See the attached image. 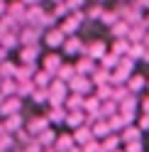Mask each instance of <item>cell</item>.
<instances>
[{
  "instance_id": "obj_1",
  "label": "cell",
  "mask_w": 149,
  "mask_h": 152,
  "mask_svg": "<svg viewBox=\"0 0 149 152\" xmlns=\"http://www.w3.org/2000/svg\"><path fill=\"white\" fill-rule=\"evenodd\" d=\"M39 39H42V30L34 27V25H27V27H22V30L17 32L20 47H34V44H39Z\"/></svg>"
},
{
  "instance_id": "obj_2",
  "label": "cell",
  "mask_w": 149,
  "mask_h": 152,
  "mask_svg": "<svg viewBox=\"0 0 149 152\" xmlns=\"http://www.w3.org/2000/svg\"><path fill=\"white\" fill-rule=\"evenodd\" d=\"M66 88H69L71 93H78V96L86 98V96H90V93H93V83H90L88 76H78V74H76V76L66 83Z\"/></svg>"
},
{
  "instance_id": "obj_3",
  "label": "cell",
  "mask_w": 149,
  "mask_h": 152,
  "mask_svg": "<svg viewBox=\"0 0 149 152\" xmlns=\"http://www.w3.org/2000/svg\"><path fill=\"white\" fill-rule=\"evenodd\" d=\"M66 96H69V88H66V83L54 79V81L49 83V101H46V103H51V106H64Z\"/></svg>"
},
{
  "instance_id": "obj_4",
  "label": "cell",
  "mask_w": 149,
  "mask_h": 152,
  "mask_svg": "<svg viewBox=\"0 0 149 152\" xmlns=\"http://www.w3.org/2000/svg\"><path fill=\"white\" fill-rule=\"evenodd\" d=\"M83 39L78 34H71V37H66V39H64V44H61V52L66 54V56H76V54H81L83 56Z\"/></svg>"
},
{
  "instance_id": "obj_5",
  "label": "cell",
  "mask_w": 149,
  "mask_h": 152,
  "mask_svg": "<svg viewBox=\"0 0 149 152\" xmlns=\"http://www.w3.org/2000/svg\"><path fill=\"white\" fill-rule=\"evenodd\" d=\"M105 52H108V44L103 39H95V42L83 47V56H88V59H93V61H100L105 56Z\"/></svg>"
},
{
  "instance_id": "obj_6",
  "label": "cell",
  "mask_w": 149,
  "mask_h": 152,
  "mask_svg": "<svg viewBox=\"0 0 149 152\" xmlns=\"http://www.w3.org/2000/svg\"><path fill=\"white\" fill-rule=\"evenodd\" d=\"M42 39H44V44L54 52V49H61V44H64V39H66V37L61 34L59 27H51V30H44V32H42Z\"/></svg>"
},
{
  "instance_id": "obj_7",
  "label": "cell",
  "mask_w": 149,
  "mask_h": 152,
  "mask_svg": "<svg viewBox=\"0 0 149 152\" xmlns=\"http://www.w3.org/2000/svg\"><path fill=\"white\" fill-rule=\"evenodd\" d=\"M15 113H22V98L10 96V98H5V101H3V106H0V118L15 115Z\"/></svg>"
},
{
  "instance_id": "obj_8",
  "label": "cell",
  "mask_w": 149,
  "mask_h": 152,
  "mask_svg": "<svg viewBox=\"0 0 149 152\" xmlns=\"http://www.w3.org/2000/svg\"><path fill=\"white\" fill-rule=\"evenodd\" d=\"M3 128H5L7 135H15L17 130H22V128H25V115H22V113H15V115L3 118Z\"/></svg>"
},
{
  "instance_id": "obj_9",
  "label": "cell",
  "mask_w": 149,
  "mask_h": 152,
  "mask_svg": "<svg viewBox=\"0 0 149 152\" xmlns=\"http://www.w3.org/2000/svg\"><path fill=\"white\" fill-rule=\"evenodd\" d=\"M39 44L34 47H20L17 49V56H20V64H37V59H39Z\"/></svg>"
},
{
  "instance_id": "obj_10",
  "label": "cell",
  "mask_w": 149,
  "mask_h": 152,
  "mask_svg": "<svg viewBox=\"0 0 149 152\" xmlns=\"http://www.w3.org/2000/svg\"><path fill=\"white\" fill-rule=\"evenodd\" d=\"M61 64H64V59H61L59 52H46L44 59H42V69L49 71V74H56V69H59Z\"/></svg>"
},
{
  "instance_id": "obj_11",
  "label": "cell",
  "mask_w": 149,
  "mask_h": 152,
  "mask_svg": "<svg viewBox=\"0 0 149 152\" xmlns=\"http://www.w3.org/2000/svg\"><path fill=\"white\" fill-rule=\"evenodd\" d=\"M46 128H51V125H49V120H46L44 115H37V118H30V120H27V125H25V130L30 132L32 137H37V135H39L42 130H46Z\"/></svg>"
},
{
  "instance_id": "obj_12",
  "label": "cell",
  "mask_w": 149,
  "mask_h": 152,
  "mask_svg": "<svg viewBox=\"0 0 149 152\" xmlns=\"http://www.w3.org/2000/svg\"><path fill=\"white\" fill-rule=\"evenodd\" d=\"M71 147H76L71 132H56V140H54V152H71Z\"/></svg>"
},
{
  "instance_id": "obj_13",
  "label": "cell",
  "mask_w": 149,
  "mask_h": 152,
  "mask_svg": "<svg viewBox=\"0 0 149 152\" xmlns=\"http://www.w3.org/2000/svg\"><path fill=\"white\" fill-rule=\"evenodd\" d=\"M90 135H93V140H105L108 135H113V132H110V128H108V120H103V118H100V120H95V123H90Z\"/></svg>"
},
{
  "instance_id": "obj_14",
  "label": "cell",
  "mask_w": 149,
  "mask_h": 152,
  "mask_svg": "<svg viewBox=\"0 0 149 152\" xmlns=\"http://www.w3.org/2000/svg\"><path fill=\"white\" fill-rule=\"evenodd\" d=\"M73 69H76V74H78V76H90L93 71L98 69V61L88 59V56H81V59L73 64Z\"/></svg>"
},
{
  "instance_id": "obj_15",
  "label": "cell",
  "mask_w": 149,
  "mask_h": 152,
  "mask_svg": "<svg viewBox=\"0 0 149 152\" xmlns=\"http://www.w3.org/2000/svg\"><path fill=\"white\" fill-rule=\"evenodd\" d=\"M37 71V64H17V69H15V76L12 79L20 83V81H32V76Z\"/></svg>"
},
{
  "instance_id": "obj_16",
  "label": "cell",
  "mask_w": 149,
  "mask_h": 152,
  "mask_svg": "<svg viewBox=\"0 0 149 152\" xmlns=\"http://www.w3.org/2000/svg\"><path fill=\"white\" fill-rule=\"evenodd\" d=\"M44 118L49 120V125H64V120H66V108L64 106H51Z\"/></svg>"
},
{
  "instance_id": "obj_17",
  "label": "cell",
  "mask_w": 149,
  "mask_h": 152,
  "mask_svg": "<svg viewBox=\"0 0 149 152\" xmlns=\"http://www.w3.org/2000/svg\"><path fill=\"white\" fill-rule=\"evenodd\" d=\"M125 86H127L129 93H142V91L147 88V79H144L142 74H132V76L125 81Z\"/></svg>"
},
{
  "instance_id": "obj_18",
  "label": "cell",
  "mask_w": 149,
  "mask_h": 152,
  "mask_svg": "<svg viewBox=\"0 0 149 152\" xmlns=\"http://www.w3.org/2000/svg\"><path fill=\"white\" fill-rule=\"evenodd\" d=\"M54 81V74H49V71H44V69H37L34 71V76H32V83L37 88H49V83Z\"/></svg>"
},
{
  "instance_id": "obj_19",
  "label": "cell",
  "mask_w": 149,
  "mask_h": 152,
  "mask_svg": "<svg viewBox=\"0 0 149 152\" xmlns=\"http://www.w3.org/2000/svg\"><path fill=\"white\" fill-rule=\"evenodd\" d=\"M37 140V145H39L42 150H46V147H54V140H56V132H54L51 128H46V130H42L39 135L34 137Z\"/></svg>"
},
{
  "instance_id": "obj_20",
  "label": "cell",
  "mask_w": 149,
  "mask_h": 152,
  "mask_svg": "<svg viewBox=\"0 0 149 152\" xmlns=\"http://www.w3.org/2000/svg\"><path fill=\"white\" fill-rule=\"evenodd\" d=\"M73 76H76V69H73V64H66V61H64V64L59 66V69H56L54 79H56V81H64V83H69V81L73 79Z\"/></svg>"
},
{
  "instance_id": "obj_21",
  "label": "cell",
  "mask_w": 149,
  "mask_h": 152,
  "mask_svg": "<svg viewBox=\"0 0 149 152\" xmlns=\"http://www.w3.org/2000/svg\"><path fill=\"white\" fill-rule=\"evenodd\" d=\"M71 137H73V142H76L78 147L93 140V135H90V128H88V125H81V128H76V130L71 132Z\"/></svg>"
},
{
  "instance_id": "obj_22",
  "label": "cell",
  "mask_w": 149,
  "mask_h": 152,
  "mask_svg": "<svg viewBox=\"0 0 149 152\" xmlns=\"http://www.w3.org/2000/svg\"><path fill=\"white\" fill-rule=\"evenodd\" d=\"M137 140H142V130H139L137 125H127L122 132H120V142H137Z\"/></svg>"
},
{
  "instance_id": "obj_23",
  "label": "cell",
  "mask_w": 149,
  "mask_h": 152,
  "mask_svg": "<svg viewBox=\"0 0 149 152\" xmlns=\"http://www.w3.org/2000/svg\"><path fill=\"white\" fill-rule=\"evenodd\" d=\"M64 125L71 128V130H76V128H81V125H86V115H83V110H78V113H66V120H64Z\"/></svg>"
},
{
  "instance_id": "obj_24",
  "label": "cell",
  "mask_w": 149,
  "mask_h": 152,
  "mask_svg": "<svg viewBox=\"0 0 149 152\" xmlns=\"http://www.w3.org/2000/svg\"><path fill=\"white\" fill-rule=\"evenodd\" d=\"M88 79H90L93 86H103V83H110V71H108V69H100V66H98V69L93 71Z\"/></svg>"
},
{
  "instance_id": "obj_25",
  "label": "cell",
  "mask_w": 149,
  "mask_h": 152,
  "mask_svg": "<svg viewBox=\"0 0 149 152\" xmlns=\"http://www.w3.org/2000/svg\"><path fill=\"white\" fill-rule=\"evenodd\" d=\"M127 32H129V25L125 20H117L113 27H110V34H113L115 39H127Z\"/></svg>"
},
{
  "instance_id": "obj_26",
  "label": "cell",
  "mask_w": 149,
  "mask_h": 152,
  "mask_svg": "<svg viewBox=\"0 0 149 152\" xmlns=\"http://www.w3.org/2000/svg\"><path fill=\"white\" fill-rule=\"evenodd\" d=\"M103 10H105V7L100 3H90L88 7H83V17H86V20H100Z\"/></svg>"
},
{
  "instance_id": "obj_27",
  "label": "cell",
  "mask_w": 149,
  "mask_h": 152,
  "mask_svg": "<svg viewBox=\"0 0 149 152\" xmlns=\"http://www.w3.org/2000/svg\"><path fill=\"white\" fill-rule=\"evenodd\" d=\"M0 47H3L5 52H10V49H20L17 34H15V32H5V34H3V39H0Z\"/></svg>"
},
{
  "instance_id": "obj_28",
  "label": "cell",
  "mask_w": 149,
  "mask_h": 152,
  "mask_svg": "<svg viewBox=\"0 0 149 152\" xmlns=\"http://www.w3.org/2000/svg\"><path fill=\"white\" fill-rule=\"evenodd\" d=\"M117 61H120V56H117V54H113V52L108 49V52H105V56L98 61V66H100V69H108V71H113L115 66H117Z\"/></svg>"
},
{
  "instance_id": "obj_29",
  "label": "cell",
  "mask_w": 149,
  "mask_h": 152,
  "mask_svg": "<svg viewBox=\"0 0 149 152\" xmlns=\"http://www.w3.org/2000/svg\"><path fill=\"white\" fill-rule=\"evenodd\" d=\"M15 69H17V64L7 56L5 61H0V79H12V76H15Z\"/></svg>"
},
{
  "instance_id": "obj_30",
  "label": "cell",
  "mask_w": 149,
  "mask_h": 152,
  "mask_svg": "<svg viewBox=\"0 0 149 152\" xmlns=\"http://www.w3.org/2000/svg\"><path fill=\"white\" fill-rule=\"evenodd\" d=\"M34 88H37V86H34L32 81H20V83H17V91H15V96L25 101V98H30V96H32V91H34Z\"/></svg>"
},
{
  "instance_id": "obj_31",
  "label": "cell",
  "mask_w": 149,
  "mask_h": 152,
  "mask_svg": "<svg viewBox=\"0 0 149 152\" xmlns=\"http://www.w3.org/2000/svg\"><path fill=\"white\" fill-rule=\"evenodd\" d=\"M129 96H135V93H129V91H127V86L122 83V86H113V96H110V101L122 103V101H127Z\"/></svg>"
},
{
  "instance_id": "obj_32",
  "label": "cell",
  "mask_w": 149,
  "mask_h": 152,
  "mask_svg": "<svg viewBox=\"0 0 149 152\" xmlns=\"http://www.w3.org/2000/svg\"><path fill=\"white\" fill-rule=\"evenodd\" d=\"M117 113V103L115 101H100V118L108 120L110 115H115Z\"/></svg>"
},
{
  "instance_id": "obj_33",
  "label": "cell",
  "mask_w": 149,
  "mask_h": 152,
  "mask_svg": "<svg viewBox=\"0 0 149 152\" xmlns=\"http://www.w3.org/2000/svg\"><path fill=\"white\" fill-rule=\"evenodd\" d=\"M93 96H95L98 101H110V96H113V86H110V83H103V86H93Z\"/></svg>"
},
{
  "instance_id": "obj_34",
  "label": "cell",
  "mask_w": 149,
  "mask_h": 152,
  "mask_svg": "<svg viewBox=\"0 0 149 152\" xmlns=\"http://www.w3.org/2000/svg\"><path fill=\"white\" fill-rule=\"evenodd\" d=\"M15 91H17V81L15 79H3V81H0V93H3L5 98L15 96Z\"/></svg>"
},
{
  "instance_id": "obj_35",
  "label": "cell",
  "mask_w": 149,
  "mask_h": 152,
  "mask_svg": "<svg viewBox=\"0 0 149 152\" xmlns=\"http://www.w3.org/2000/svg\"><path fill=\"white\" fill-rule=\"evenodd\" d=\"M12 137H15V145H17V147H25V145H30V142L34 140V137H32V135H30V132H27L25 128H22V130H17Z\"/></svg>"
},
{
  "instance_id": "obj_36",
  "label": "cell",
  "mask_w": 149,
  "mask_h": 152,
  "mask_svg": "<svg viewBox=\"0 0 149 152\" xmlns=\"http://www.w3.org/2000/svg\"><path fill=\"white\" fill-rule=\"evenodd\" d=\"M127 49H129V42H127V39H115L110 52L117 54V56H127Z\"/></svg>"
},
{
  "instance_id": "obj_37",
  "label": "cell",
  "mask_w": 149,
  "mask_h": 152,
  "mask_svg": "<svg viewBox=\"0 0 149 152\" xmlns=\"http://www.w3.org/2000/svg\"><path fill=\"white\" fill-rule=\"evenodd\" d=\"M17 145H15V137L12 135H7V132H5V135H0V152H12Z\"/></svg>"
},
{
  "instance_id": "obj_38",
  "label": "cell",
  "mask_w": 149,
  "mask_h": 152,
  "mask_svg": "<svg viewBox=\"0 0 149 152\" xmlns=\"http://www.w3.org/2000/svg\"><path fill=\"white\" fill-rule=\"evenodd\" d=\"M100 25H105L108 30L113 27L115 22H117V15H115V10H103V15H100V20H98Z\"/></svg>"
},
{
  "instance_id": "obj_39",
  "label": "cell",
  "mask_w": 149,
  "mask_h": 152,
  "mask_svg": "<svg viewBox=\"0 0 149 152\" xmlns=\"http://www.w3.org/2000/svg\"><path fill=\"white\" fill-rule=\"evenodd\" d=\"M30 98H32L34 103H39V106H42V103H46V101H49V88H34Z\"/></svg>"
},
{
  "instance_id": "obj_40",
  "label": "cell",
  "mask_w": 149,
  "mask_h": 152,
  "mask_svg": "<svg viewBox=\"0 0 149 152\" xmlns=\"http://www.w3.org/2000/svg\"><path fill=\"white\" fill-rule=\"evenodd\" d=\"M142 54H144V44H129V49H127V59H142Z\"/></svg>"
},
{
  "instance_id": "obj_41",
  "label": "cell",
  "mask_w": 149,
  "mask_h": 152,
  "mask_svg": "<svg viewBox=\"0 0 149 152\" xmlns=\"http://www.w3.org/2000/svg\"><path fill=\"white\" fill-rule=\"evenodd\" d=\"M51 15L56 17V20H61V17H69L71 10L66 7V3H56V5H54V10H51Z\"/></svg>"
},
{
  "instance_id": "obj_42",
  "label": "cell",
  "mask_w": 149,
  "mask_h": 152,
  "mask_svg": "<svg viewBox=\"0 0 149 152\" xmlns=\"http://www.w3.org/2000/svg\"><path fill=\"white\" fill-rule=\"evenodd\" d=\"M125 147H127L125 152H144V150H142V147H144V145H142V140H137V142H127Z\"/></svg>"
},
{
  "instance_id": "obj_43",
  "label": "cell",
  "mask_w": 149,
  "mask_h": 152,
  "mask_svg": "<svg viewBox=\"0 0 149 152\" xmlns=\"http://www.w3.org/2000/svg\"><path fill=\"white\" fill-rule=\"evenodd\" d=\"M139 130L142 132L149 130V113H142V118H139Z\"/></svg>"
},
{
  "instance_id": "obj_44",
  "label": "cell",
  "mask_w": 149,
  "mask_h": 152,
  "mask_svg": "<svg viewBox=\"0 0 149 152\" xmlns=\"http://www.w3.org/2000/svg\"><path fill=\"white\" fill-rule=\"evenodd\" d=\"M20 150H22V152H42V147L37 145V140H32L30 145H25V147H20Z\"/></svg>"
},
{
  "instance_id": "obj_45",
  "label": "cell",
  "mask_w": 149,
  "mask_h": 152,
  "mask_svg": "<svg viewBox=\"0 0 149 152\" xmlns=\"http://www.w3.org/2000/svg\"><path fill=\"white\" fill-rule=\"evenodd\" d=\"M142 113H149V96L142 101Z\"/></svg>"
},
{
  "instance_id": "obj_46",
  "label": "cell",
  "mask_w": 149,
  "mask_h": 152,
  "mask_svg": "<svg viewBox=\"0 0 149 152\" xmlns=\"http://www.w3.org/2000/svg\"><path fill=\"white\" fill-rule=\"evenodd\" d=\"M142 59L149 64V47H147V44H144V54H142Z\"/></svg>"
},
{
  "instance_id": "obj_47",
  "label": "cell",
  "mask_w": 149,
  "mask_h": 152,
  "mask_svg": "<svg viewBox=\"0 0 149 152\" xmlns=\"http://www.w3.org/2000/svg\"><path fill=\"white\" fill-rule=\"evenodd\" d=\"M5 59H7V52L3 49V47H0V61H5Z\"/></svg>"
},
{
  "instance_id": "obj_48",
  "label": "cell",
  "mask_w": 149,
  "mask_h": 152,
  "mask_svg": "<svg viewBox=\"0 0 149 152\" xmlns=\"http://www.w3.org/2000/svg\"><path fill=\"white\" fill-rule=\"evenodd\" d=\"M5 15V3H0V17Z\"/></svg>"
},
{
  "instance_id": "obj_49",
  "label": "cell",
  "mask_w": 149,
  "mask_h": 152,
  "mask_svg": "<svg viewBox=\"0 0 149 152\" xmlns=\"http://www.w3.org/2000/svg\"><path fill=\"white\" fill-rule=\"evenodd\" d=\"M0 135H5V128H3V120H0Z\"/></svg>"
},
{
  "instance_id": "obj_50",
  "label": "cell",
  "mask_w": 149,
  "mask_h": 152,
  "mask_svg": "<svg viewBox=\"0 0 149 152\" xmlns=\"http://www.w3.org/2000/svg\"><path fill=\"white\" fill-rule=\"evenodd\" d=\"M42 152H54V147H46V150H42Z\"/></svg>"
},
{
  "instance_id": "obj_51",
  "label": "cell",
  "mask_w": 149,
  "mask_h": 152,
  "mask_svg": "<svg viewBox=\"0 0 149 152\" xmlns=\"http://www.w3.org/2000/svg\"><path fill=\"white\" fill-rule=\"evenodd\" d=\"M3 34H5V30H3V27H0V39H3Z\"/></svg>"
},
{
  "instance_id": "obj_52",
  "label": "cell",
  "mask_w": 149,
  "mask_h": 152,
  "mask_svg": "<svg viewBox=\"0 0 149 152\" xmlns=\"http://www.w3.org/2000/svg\"><path fill=\"white\" fill-rule=\"evenodd\" d=\"M3 101H5V96H3V93H0V106H3Z\"/></svg>"
},
{
  "instance_id": "obj_53",
  "label": "cell",
  "mask_w": 149,
  "mask_h": 152,
  "mask_svg": "<svg viewBox=\"0 0 149 152\" xmlns=\"http://www.w3.org/2000/svg\"><path fill=\"white\" fill-rule=\"evenodd\" d=\"M56 3H64V0H54V5H56Z\"/></svg>"
},
{
  "instance_id": "obj_54",
  "label": "cell",
  "mask_w": 149,
  "mask_h": 152,
  "mask_svg": "<svg viewBox=\"0 0 149 152\" xmlns=\"http://www.w3.org/2000/svg\"><path fill=\"white\" fill-rule=\"evenodd\" d=\"M93 3H103V0H93Z\"/></svg>"
},
{
  "instance_id": "obj_55",
  "label": "cell",
  "mask_w": 149,
  "mask_h": 152,
  "mask_svg": "<svg viewBox=\"0 0 149 152\" xmlns=\"http://www.w3.org/2000/svg\"><path fill=\"white\" fill-rule=\"evenodd\" d=\"M147 88H149V79H147Z\"/></svg>"
},
{
  "instance_id": "obj_56",
  "label": "cell",
  "mask_w": 149,
  "mask_h": 152,
  "mask_svg": "<svg viewBox=\"0 0 149 152\" xmlns=\"http://www.w3.org/2000/svg\"><path fill=\"white\" fill-rule=\"evenodd\" d=\"M0 3H7V0H0Z\"/></svg>"
},
{
  "instance_id": "obj_57",
  "label": "cell",
  "mask_w": 149,
  "mask_h": 152,
  "mask_svg": "<svg viewBox=\"0 0 149 152\" xmlns=\"http://www.w3.org/2000/svg\"><path fill=\"white\" fill-rule=\"evenodd\" d=\"M115 152H122V150H115Z\"/></svg>"
},
{
  "instance_id": "obj_58",
  "label": "cell",
  "mask_w": 149,
  "mask_h": 152,
  "mask_svg": "<svg viewBox=\"0 0 149 152\" xmlns=\"http://www.w3.org/2000/svg\"><path fill=\"white\" fill-rule=\"evenodd\" d=\"M0 81H3V79H0Z\"/></svg>"
}]
</instances>
